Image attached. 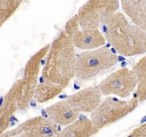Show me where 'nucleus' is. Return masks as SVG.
I'll use <instances>...</instances> for the list:
<instances>
[{
	"mask_svg": "<svg viewBox=\"0 0 146 137\" xmlns=\"http://www.w3.org/2000/svg\"><path fill=\"white\" fill-rule=\"evenodd\" d=\"M76 59L72 37L61 31L51 44L41 71L43 78L66 88L76 76Z\"/></svg>",
	"mask_w": 146,
	"mask_h": 137,
	"instance_id": "obj_1",
	"label": "nucleus"
},
{
	"mask_svg": "<svg viewBox=\"0 0 146 137\" xmlns=\"http://www.w3.org/2000/svg\"><path fill=\"white\" fill-rule=\"evenodd\" d=\"M106 41L124 57H133L146 52V31L130 23L122 12H116L106 24Z\"/></svg>",
	"mask_w": 146,
	"mask_h": 137,
	"instance_id": "obj_2",
	"label": "nucleus"
},
{
	"mask_svg": "<svg viewBox=\"0 0 146 137\" xmlns=\"http://www.w3.org/2000/svg\"><path fill=\"white\" fill-rule=\"evenodd\" d=\"M118 61V56L108 47L84 51L76 57L75 74L79 79H93L112 68Z\"/></svg>",
	"mask_w": 146,
	"mask_h": 137,
	"instance_id": "obj_3",
	"label": "nucleus"
},
{
	"mask_svg": "<svg viewBox=\"0 0 146 137\" xmlns=\"http://www.w3.org/2000/svg\"><path fill=\"white\" fill-rule=\"evenodd\" d=\"M138 103L137 98L125 101L108 96L98 108L91 113L90 118L94 125L101 130L131 114L138 106Z\"/></svg>",
	"mask_w": 146,
	"mask_h": 137,
	"instance_id": "obj_4",
	"label": "nucleus"
},
{
	"mask_svg": "<svg viewBox=\"0 0 146 137\" xmlns=\"http://www.w3.org/2000/svg\"><path fill=\"white\" fill-rule=\"evenodd\" d=\"M119 5V0H88L77 13L80 26L83 29H96L101 24H107Z\"/></svg>",
	"mask_w": 146,
	"mask_h": 137,
	"instance_id": "obj_5",
	"label": "nucleus"
},
{
	"mask_svg": "<svg viewBox=\"0 0 146 137\" xmlns=\"http://www.w3.org/2000/svg\"><path fill=\"white\" fill-rule=\"evenodd\" d=\"M58 124L48 117L36 116L29 118L16 128L6 131L0 137H51L58 136Z\"/></svg>",
	"mask_w": 146,
	"mask_h": 137,
	"instance_id": "obj_6",
	"label": "nucleus"
},
{
	"mask_svg": "<svg viewBox=\"0 0 146 137\" xmlns=\"http://www.w3.org/2000/svg\"><path fill=\"white\" fill-rule=\"evenodd\" d=\"M137 84L138 79L133 70L124 67L113 72L98 86L103 95L108 96L113 94L123 98L129 96Z\"/></svg>",
	"mask_w": 146,
	"mask_h": 137,
	"instance_id": "obj_7",
	"label": "nucleus"
},
{
	"mask_svg": "<svg viewBox=\"0 0 146 137\" xmlns=\"http://www.w3.org/2000/svg\"><path fill=\"white\" fill-rule=\"evenodd\" d=\"M102 95L99 86H94L68 96L66 99L80 113H92L102 102Z\"/></svg>",
	"mask_w": 146,
	"mask_h": 137,
	"instance_id": "obj_8",
	"label": "nucleus"
},
{
	"mask_svg": "<svg viewBox=\"0 0 146 137\" xmlns=\"http://www.w3.org/2000/svg\"><path fill=\"white\" fill-rule=\"evenodd\" d=\"M45 111L51 119L61 126H68L72 124L77 119L80 114L67 99L49 106L46 108Z\"/></svg>",
	"mask_w": 146,
	"mask_h": 137,
	"instance_id": "obj_9",
	"label": "nucleus"
},
{
	"mask_svg": "<svg viewBox=\"0 0 146 137\" xmlns=\"http://www.w3.org/2000/svg\"><path fill=\"white\" fill-rule=\"evenodd\" d=\"M73 42L81 50H93L105 45L106 39L98 29H81L73 37Z\"/></svg>",
	"mask_w": 146,
	"mask_h": 137,
	"instance_id": "obj_10",
	"label": "nucleus"
},
{
	"mask_svg": "<svg viewBox=\"0 0 146 137\" xmlns=\"http://www.w3.org/2000/svg\"><path fill=\"white\" fill-rule=\"evenodd\" d=\"M51 44H47L34 53L27 61L24 68L22 78L30 84L38 85V74L41 64L49 51Z\"/></svg>",
	"mask_w": 146,
	"mask_h": 137,
	"instance_id": "obj_11",
	"label": "nucleus"
},
{
	"mask_svg": "<svg viewBox=\"0 0 146 137\" xmlns=\"http://www.w3.org/2000/svg\"><path fill=\"white\" fill-rule=\"evenodd\" d=\"M19 110L18 100L12 88L1 98L0 107V135L7 131L11 123V118Z\"/></svg>",
	"mask_w": 146,
	"mask_h": 137,
	"instance_id": "obj_12",
	"label": "nucleus"
},
{
	"mask_svg": "<svg viewBox=\"0 0 146 137\" xmlns=\"http://www.w3.org/2000/svg\"><path fill=\"white\" fill-rule=\"evenodd\" d=\"M121 4L131 21L146 31V0H121Z\"/></svg>",
	"mask_w": 146,
	"mask_h": 137,
	"instance_id": "obj_13",
	"label": "nucleus"
},
{
	"mask_svg": "<svg viewBox=\"0 0 146 137\" xmlns=\"http://www.w3.org/2000/svg\"><path fill=\"white\" fill-rule=\"evenodd\" d=\"M100 129L97 128L91 119L76 120L60 131V137H89L98 134Z\"/></svg>",
	"mask_w": 146,
	"mask_h": 137,
	"instance_id": "obj_14",
	"label": "nucleus"
},
{
	"mask_svg": "<svg viewBox=\"0 0 146 137\" xmlns=\"http://www.w3.org/2000/svg\"><path fill=\"white\" fill-rule=\"evenodd\" d=\"M64 89V86L60 84L44 80L37 85L34 93V98L40 104L46 103L58 96Z\"/></svg>",
	"mask_w": 146,
	"mask_h": 137,
	"instance_id": "obj_15",
	"label": "nucleus"
},
{
	"mask_svg": "<svg viewBox=\"0 0 146 137\" xmlns=\"http://www.w3.org/2000/svg\"><path fill=\"white\" fill-rule=\"evenodd\" d=\"M133 70L135 72L138 79L136 87V98L139 103L146 101V56L140 59L134 67Z\"/></svg>",
	"mask_w": 146,
	"mask_h": 137,
	"instance_id": "obj_16",
	"label": "nucleus"
},
{
	"mask_svg": "<svg viewBox=\"0 0 146 137\" xmlns=\"http://www.w3.org/2000/svg\"><path fill=\"white\" fill-rule=\"evenodd\" d=\"M23 0H0V25L8 21L16 12Z\"/></svg>",
	"mask_w": 146,
	"mask_h": 137,
	"instance_id": "obj_17",
	"label": "nucleus"
},
{
	"mask_svg": "<svg viewBox=\"0 0 146 137\" xmlns=\"http://www.w3.org/2000/svg\"><path fill=\"white\" fill-rule=\"evenodd\" d=\"M80 27H81V26L79 24L78 16L76 14L73 16L66 22L65 26V31L70 37L73 38V37L80 30Z\"/></svg>",
	"mask_w": 146,
	"mask_h": 137,
	"instance_id": "obj_18",
	"label": "nucleus"
},
{
	"mask_svg": "<svg viewBox=\"0 0 146 137\" xmlns=\"http://www.w3.org/2000/svg\"><path fill=\"white\" fill-rule=\"evenodd\" d=\"M128 136L131 137H146V123L142 124L140 126L134 128L131 131Z\"/></svg>",
	"mask_w": 146,
	"mask_h": 137,
	"instance_id": "obj_19",
	"label": "nucleus"
}]
</instances>
